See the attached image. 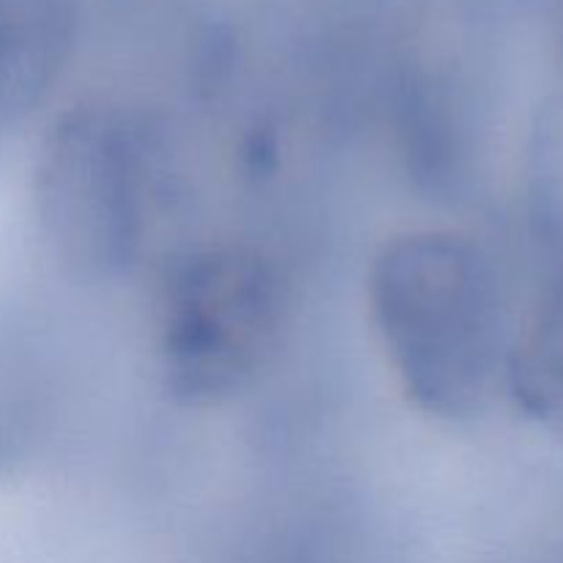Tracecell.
<instances>
[{"label":"cell","mask_w":563,"mask_h":563,"mask_svg":"<svg viewBox=\"0 0 563 563\" xmlns=\"http://www.w3.org/2000/svg\"><path fill=\"white\" fill-rule=\"evenodd\" d=\"M113 137L66 130L47 154L42 212L66 247L108 258L130 234V181Z\"/></svg>","instance_id":"obj_3"},{"label":"cell","mask_w":563,"mask_h":563,"mask_svg":"<svg viewBox=\"0 0 563 563\" xmlns=\"http://www.w3.org/2000/svg\"><path fill=\"white\" fill-rule=\"evenodd\" d=\"M77 0H0V115L22 108L55 71Z\"/></svg>","instance_id":"obj_4"},{"label":"cell","mask_w":563,"mask_h":563,"mask_svg":"<svg viewBox=\"0 0 563 563\" xmlns=\"http://www.w3.org/2000/svg\"><path fill=\"white\" fill-rule=\"evenodd\" d=\"M520 383L542 407L563 410V289L539 317L520 355Z\"/></svg>","instance_id":"obj_5"},{"label":"cell","mask_w":563,"mask_h":563,"mask_svg":"<svg viewBox=\"0 0 563 563\" xmlns=\"http://www.w3.org/2000/svg\"><path fill=\"white\" fill-rule=\"evenodd\" d=\"M374 308L396 368L429 410H465L484 394L495 306L471 247L443 234L396 242L379 262Z\"/></svg>","instance_id":"obj_1"},{"label":"cell","mask_w":563,"mask_h":563,"mask_svg":"<svg viewBox=\"0 0 563 563\" xmlns=\"http://www.w3.org/2000/svg\"><path fill=\"white\" fill-rule=\"evenodd\" d=\"M273 328L269 280L256 264L214 258L179 280L168 308L165 352L176 385L218 394L251 372Z\"/></svg>","instance_id":"obj_2"}]
</instances>
